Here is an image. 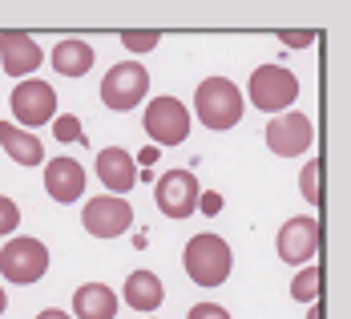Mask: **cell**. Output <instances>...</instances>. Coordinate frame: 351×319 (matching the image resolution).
<instances>
[{
	"mask_svg": "<svg viewBox=\"0 0 351 319\" xmlns=\"http://www.w3.org/2000/svg\"><path fill=\"white\" fill-rule=\"evenodd\" d=\"M182 263L198 287H222L234 267V255L226 247V239H218V235H194L182 250Z\"/></svg>",
	"mask_w": 351,
	"mask_h": 319,
	"instance_id": "6da1fadb",
	"label": "cell"
},
{
	"mask_svg": "<svg viewBox=\"0 0 351 319\" xmlns=\"http://www.w3.org/2000/svg\"><path fill=\"white\" fill-rule=\"evenodd\" d=\"M194 109H198L202 126H210V130H230V126H239V117H243V93H239L234 81H226V77H206V81L198 85V93H194Z\"/></svg>",
	"mask_w": 351,
	"mask_h": 319,
	"instance_id": "7a4b0ae2",
	"label": "cell"
},
{
	"mask_svg": "<svg viewBox=\"0 0 351 319\" xmlns=\"http://www.w3.org/2000/svg\"><path fill=\"white\" fill-rule=\"evenodd\" d=\"M45 271H49V247H45L40 239L21 235V239H8V243L0 247V275H4L8 283L29 287V283H36V279H45Z\"/></svg>",
	"mask_w": 351,
	"mask_h": 319,
	"instance_id": "3957f363",
	"label": "cell"
},
{
	"mask_svg": "<svg viewBox=\"0 0 351 319\" xmlns=\"http://www.w3.org/2000/svg\"><path fill=\"white\" fill-rule=\"evenodd\" d=\"M246 93H250V106L254 109L279 113V109L295 106V97H299V77L291 69H282V65H258V69L250 73Z\"/></svg>",
	"mask_w": 351,
	"mask_h": 319,
	"instance_id": "277c9868",
	"label": "cell"
},
{
	"mask_svg": "<svg viewBox=\"0 0 351 319\" xmlns=\"http://www.w3.org/2000/svg\"><path fill=\"white\" fill-rule=\"evenodd\" d=\"M145 93H149V73L141 61H121L101 81V102L109 109H134Z\"/></svg>",
	"mask_w": 351,
	"mask_h": 319,
	"instance_id": "5b68a950",
	"label": "cell"
},
{
	"mask_svg": "<svg viewBox=\"0 0 351 319\" xmlns=\"http://www.w3.org/2000/svg\"><path fill=\"white\" fill-rule=\"evenodd\" d=\"M134 222V206L117 194H97L85 202V214H81V226L93 235V239H117L125 235Z\"/></svg>",
	"mask_w": 351,
	"mask_h": 319,
	"instance_id": "8992f818",
	"label": "cell"
},
{
	"mask_svg": "<svg viewBox=\"0 0 351 319\" xmlns=\"http://www.w3.org/2000/svg\"><path fill=\"white\" fill-rule=\"evenodd\" d=\"M141 126L154 138V145H182L186 134H190V113L178 97H154Z\"/></svg>",
	"mask_w": 351,
	"mask_h": 319,
	"instance_id": "52a82bcc",
	"label": "cell"
},
{
	"mask_svg": "<svg viewBox=\"0 0 351 319\" xmlns=\"http://www.w3.org/2000/svg\"><path fill=\"white\" fill-rule=\"evenodd\" d=\"M311 142H315V126L307 113H275L267 121V145L279 158H299L311 150Z\"/></svg>",
	"mask_w": 351,
	"mask_h": 319,
	"instance_id": "ba28073f",
	"label": "cell"
},
{
	"mask_svg": "<svg viewBox=\"0 0 351 319\" xmlns=\"http://www.w3.org/2000/svg\"><path fill=\"white\" fill-rule=\"evenodd\" d=\"M198 178L190 174V170H170V174L158 178V190H154V198H158V211L166 214V218H190V214L198 211Z\"/></svg>",
	"mask_w": 351,
	"mask_h": 319,
	"instance_id": "9c48e42d",
	"label": "cell"
},
{
	"mask_svg": "<svg viewBox=\"0 0 351 319\" xmlns=\"http://www.w3.org/2000/svg\"><path fill=\"white\" fill-rule=\"evenodd\" d=\"M8 102H12V113L21 117V126H45L57 113V89L49 81H21Z\"/></svg>",
	"mask_w": 351,
	"mask_h": 319,
	"instance_id": "30bf717a",
	"label": "cell"
},
{
	"mask_svg": "<svg viewBox=\"0 0 351 319\" xmlns=\"http://www.w3.org/2000/svg\"><path fill=\"white\" fill-rule=\"evenodd\" d=\"M275 250H279L282 263H311L319 250V222L307 218V214L291 218L279 231V239H275Z\"/></svg>",
	"mask_w": 351,
	"mask_h": 319,
	"instance_id": "8fae6325",
	"label": "cell"
},
{
	"mask_svg": "<svg viewBox=\"0 0 351 319\" xmlns=\"http://www.w3.org/2000/svg\"><path fill=\"white\" fill-rule=\"evenodd\" d=\"M45 190L53 202H77L85 194V166L77 158H53L45 166Z\"/></svg>",
	"mask_w": 351,
	"mask_h": 319,
	"instance_id": "7c38bea8",
	"label": "cell"
},
{
	"mask_svg": "<svg viewBox=\"0 0 351 319\" xmlns=\"http://www.w3.org/2000/svg\"><path fill=\"white\" fill-rule=\"evenodd\" d=\"M0 61H4L8 77H29L45 65L40 45L29 33H0Z\"/></svg>",
	"mask_w": 351,
	"mask_h": 319,
	"instance_id": "4fadbf2b",
	"label": "cell"
},
{
	"mask_svg": "<svg viewBox=\"0 0 351 319\" xmlns=\"http://www.w3.org/2000/svg\"><path fill=\"white\" fill-rule=\"evenodd\" d=\"M97 178H101L106 190H113V194L121 198V194L134 190V182H138V162H134L121 145H106V150L97 154Z\"/></svg>",
	"mask_w": 351,
	"mask_h": 319,
	"instance_id": "5bb4252c",
	"label": "cell"
},
{
	"mask_svg": "<svg viewBox=\"0 0 351 319\" xmlns=\"http://www.w3.org/2000/svg\"><path fill=\"white\" fill-rule=\"evenodd\" d=\"M0 145L8 150V158L16 162V166H40L45 162V145L36 134H25L21 126H12V121H0Z\"/></svg>",
	"mask_w": 351,
	"mask_h": 319,
	"instance_id": "9a60e30c",
	"label": "cell"
},
{
	"mask_svg": "<svg viewBox=\"0 0 351 319\" xmlns=\"http://www.w3.org/2000/svg\"><path fill=\"white\" fill-rule=\"evenodd\" d=\"M73 311H77V319H113L117 316V295L106 283H85L73 295Z\"/></svg>",
	"mask_w": 351,
	"mask_h": 319,
	"instance_id": "2e32d148",
	"label": "cell"
},
{
	"mask_svg": "<svg viewBox=\"0 0 351 319\" xmlns=\"http://www.w3.org/2000/svg\"><path fill=\"white\" fill-rule=\"evenodd\" d=\"M162 299H166V291H162V279L154 275V271H134L130 279H125V303L134 307V311H158L162 307Z\"/></svg>",
	"mask_w": 351,
	"mask_h": 319,
	"instance_id": "e0dca14e",
	"label": "cell"
},
{
	"mask_svg": "<svg viewBox=\"0 0 351 319\" xmlns=\"http://www.w3.org/2000/svg\"><path fill=\"white\" fill-rule=\"evenodd\" d=\"M53 69L61 73V77H85V73L93 69V49L85 45V40H61L57 49H53Z\"/></svg>",
	"mask_w": 351,
	"mask_h": 319,
	"instance_id": "ac0fdd59",
	"label": "cell"
},
{
	"mask_svg": "<svg viewBox=\"0 0 351 319\" xmlns=\"http://www.w3.org/2000/svg\"><path fill=\"white\" fill-rule=\"evenodd\" d=\"M291 295H295L299 303H311V299L319 295V267H315V263H311L307 271H299V275H295V283H291Z\"/></svg>",
	"mask_w": 351,
	"mask_h": 319,
	"instance_id": "d6986e66",
	"label": "cell"
},
{
	"mask_svg": "<svg viewBox=\"0 0 351 319\" xmlns=\"http://www.w3.org/2000/svg\"><path fill=\"white\" fill-rule=\"evenodd\" d=\"M299 194L307 198V202H319V158H311L307 166H303V178H299Z\"/></svg>",
	"mask_w": 351,
	"mask_h": 319,
	"instance_id": "ffe728a7",
	"label": "cell"
},
{
	"mask_svg": "<svg viewBox=\"0 0 351 319\" xmlns=\"http://www.w3.org/2000/svg\"><path fill=\"white\" fill-rule=\"evenodd\" d=\"M53 138H57V142H77V138H81V121H77L73 113H61V117L53 121Z\"/></svg>",
	"mask_w": 351,
	"mask_h": 319,
	"instance_id": "44dd1931",
	"label": "cell"
},
{
	"mask_svg": "<svg viewBox=\"0 0 351 319\" xmlns=\"http://www.w3.org/2000/svg\"><path fill=\"white\" fill-rule=\"evenodd\" d=\"M158 40H162L158 33H121V45H125L130 53H149Z\"/></svg>",
	"mask_w": 351,
	"mask_h": 319,
	"instance_id": "7402d4cb",
	"label": "cell"
},
{
	"mask_svg": "<svg viewBox=\"0 0 351 319\" xmlns=\"http://www.w3.org/2000/svg\"><path fill=\"white\" fill-rule=\"evenodd\" d=\"M16 222H21V211H16V202L0 194V235H12V231H16Z\"/></svg>",
	"mask_w": 351,
	"mask_h": 319,
	"instance_id": "603a6c76",
	"label": "cell"
},
{
	"mask_svg": "<svg viewBox=\"0 0 351 319\" xmlns=\"http://www.w3.org/2000/svg\"><path fill=\"white\" fill-rule=\"evenodd\" d=\"M186 319H230V316H226V307H218V303H198V307H190Z\"/></svg>",
	"mask_w": 351,
	"mask_h": 319,
	"instance_id": "cb8c5ba5",
	"label": "cell"
},
{
	"mask_svg": "<svg viewBox=\"0 0 351 319\" xmlns=\"http://www.w3.org/2000/svg\"><path fill=\"white\" fill-rule=\"evenodd\" d=\"M279 40L287 45V49H303V45L315 40V33H311V29H303V33H279Z\"/></svg>",
	"mask_w": 351,
	"mask_h": 319,
	"instance_id": "d4e9b609",
	"label": "cell"
},
{
	"mask_svg": "<svg viewBox=\"0 0 351 319\" xmlns=\"http://www.w3.org/2000/svg\"><path fill=\"white\" fill-rule=\"evenodd\" d=\"M198 206H202V211L214 218V214L222 211V198H218V194H198Z\"/></svg>",
	"mask_w": 351,
	"mask_h": 319,
	"instance_id": "484cf974",
	"label": "cell"
},
{
	"mask_svg": "<svg viewBox=\"0 0 351 319\" xmlns=\"http://www.w3.org/2000/svg\"><path fill=\"white\" fill-rule=\"evenodd\" d=\"M138 162H141V166H154V162H158V150H154V145H145V150L138 154Z\"/></svg>",
	"mask_w": 351,
	"mask_h": 319,
	"instance_id": "4316f807",
	"label": "cell"
},
{
	"mask_svg": "<svg viewBox=\"0 0 351 319\" xmlns=\"http://www.w3.org/2000/svg\"><path fill=\"white\" fill-rule=\"evenodd\" d=\"M36 319H69V316H65V311H57V307H49V311H40Z\"/></svg>",
	"mask_w": 351,
	"mask_h": 319,
	"instance_id": "83f0119b",
	"label": "cell"
},
{
	"mask_svg": "<svg viewBox=\"0 0 351 319\" xmlns=\"http://www.w3.org/2000/svg\"><path fill=\"white\" fill-rule=\"evenodd\" d=\"M4 307H8V295H4V287H0V316H4Z\"/></svg>",
	"mask_w": 351,
	"mask_h": 319,
	"instance_id": "f1b7e54d",
	"label": "cell"
},
{
	"mask_svg": "<svg viewBox=\"0 0 351 319\" xmlns=\"http://www.w3.org/2000/svg\"><path fill=\"white\" fill-rule=\"evenodd\" d=\"M311 319H323V316H319V307H315V311H311Z\"/></svg>",
	"mask_w": 351,
	"mask_h": 319,
	"instance_id": "f546056e",
	"label": "cell"
}]
</instances>
